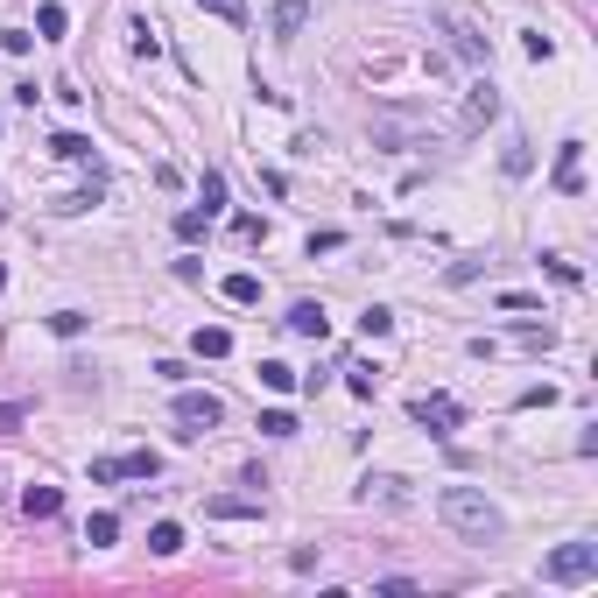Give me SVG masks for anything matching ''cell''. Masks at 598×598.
Instances as JSON below:
<instances>
[{
  "label": "cell",
  "instance_id": "6da1fadb",
  "mask_svg": "<svg viewBox=\"0 0 598 598\" xmlns=\"http://www.w3.org/2000/svg\"><path fill=\"white\" fill-rule=\"evenodd\" d=\"M436 514L451 521V535H464V543H500V507H493L479 486H444L436 493Z\"/></svg>",
  "mask_w": 598,
  "mask_h": 598
},
{
  "label": "cell",
  "instance_id": "7a4b0ae2",
  "mask_svg": "<svg viewBox=\"0 0 598 598\" xmlns=\"http://www.w3.org/2000/svg\"><path fill=\"white\" fill-rule=\"evenodd\" d=\"M549 584H592L598 577V543H563L556 556H543Z\"/></svg>",
  "mask_w": 598,
  "mask_h": 598
},
{
  "label": "cell",
  "instance_id": "3957f363",
  "mask_svg": "<svg viewBox=\"0 0 598 598\" xmlns=\"http://www.w3.org/2000/svg\"><path fill=\"white\" fill-rule=\"evenodd\" d=\"M176 423H184V436L218 430V423H225V402H218V394H204V387H184V394H176Z\"/></svg>",
  "mask_w": 598,
  "mask_h": 598
},
{
  "label": "cell",
  "instance_id": "277c9868",
  "mask_svg": "<svg viewBox=\"0 0 598 598\" xmlns=\"http://www.w3.org/2000/svg\"><path fill=\"white\" fill-rule=\"evenodd\" d=\"M408 415H415L430 436H451V430L464 423V408L451 402V394H415V402H408Z\"/></svg>",
  "mask_w": 598,
  "mask_h": 598
},
{
  "label": "cell",
  "instance_id": "5b68a950",
  "mask_svg": "<svg viewBox=\"0 0 598 598\" xmlns=\"http://www.w3.org/2000/svg\"><path fill=\"white\" fill-rule=\"evenodd\" d=\"M549 184H556L563 197L584 191V141H563V148H556V169H549Z\"/></svg>",
  "mask_w": 598,
  "mask_h": 598
},
{
  "label": "cell",
  "instance_id": "8992f818",
  "mask_svg": "<svg viewBox=\"0 0 598 598\" xmlns=\"http://www.w3.org/2000/svg\"><path fill=\"white\" fill-rule=\"evenodd\" d=\"M204 514L212 521H261V500H254V493H212Z\"/></svg>",
  "mask_w": 598,
  "mask_h": 598
},
{
  "label": "cell",
  "instance_id": "52a82bcc",
  "mask_svg": "<svg viewBox=\"0 0 598 598\" xmlns=\"http://www.w3.org/2000/svg\"><path fill=\"white\" fill-rule=\"evenodd\" d=\"M274 43H296L303 28H310V0H274Z\"/></svg>",
  "mask_w": 598,
  "mask_h": 598
},
{
  "label": "cell",
  "instance_id": "ba28073f",
  "mask_svg": "<svg viewBox=\"0 0 598 598\" xmlns=\"http://www.w3.org/2000/svg\"><path fill=\"white\" fill-rule=\"evenodd\" d=\"M493 113H500V99H493V85L479 78V85H472V92H464V135H479V127H486Z\"/></svg>",
  "mask_w": 598,
  "mask_h": 598
},
{
  "label": "cell",
  "instance_id": "9c48e42d",
  "mask_svg": "<svg viewBox=\"0 0 598 598\" xmlns=\"http://www.w3.org/2000/svg\"><path fill=\"white\" fill-rule=\"evenodd\" d=\"M359 500H366V507H402L408 479H359Z\"/></svg>",
  "mask_w": 598,
  "mask_h": 598
},
{
  "label": "cell",
  "instance_id": "30bf717a",
  "mask_svg": "<svg viewBox=\"0 0 598 598\" xmlns=\"http://www.w3.org/2000/svg\"><path fill=\"white\" fill-rule=\"evenodd\" d=\"M56 507H64V493H56V486H28L22 493V514L28 521H56Z\"/></svg>",
  "mask_w": 598,
  "mask_h": 598
},
{
  "label": "cell",
  "instance_id": "8fae6325",
  "mask_svg": "<svg viewBox=\"0 0 598 598\" xmlns=\"http://www.w3.org/2000/svg\"><path fill=\"white\" fill-rule=\"evenodd\" d=\"M289 331H296V338H324V303H296V310H289Z\"/></svg>",
  "mask_w": 598,
  "mask_h": 598
},
{
  "label": "cell",
  "instance_id": "7c38bea8",
  "mask_svg": "<svg viewBox=\"0 0 598 598\" xmlns=\"http://www.w3.org/2000/svg\"><path fill=\"white\" fill-rule=\"evenodd\" d=\"M191 345H197V359H225V353H233V331H225V324H197Z\"/></svg>",
  "mask_w": 598,
  "mask_h": 598
},
{
  "label": "cell",
  "instance_id": "4fadbf2b",
  "mask_svg": "<svg viewBox=\"0 0 598 598\" xmlns=\"http://www.w3.org/2000/svg\"><path fill=\"white\" fill-rule=\"evenodd\" d=\"M444 35H451V50H458L464 64H486V43H479V35H472L464 22H444Z\"/></svg>",
  "mask_w": 598,
  "mask_h": 598
},
{
  "label": "cell",
  "instance_id": "5bb4252c",
  "mask_svg": "<svg viewBox=\"0 0 598 598\" xmlns=\"http://www.w3.org/2000/svg\"><path fill=\"white\" fill-rule=\"evenodd\" d=\"M296 381H303V374L289 366V359H261V387H274V394H289Z\"/></svg>",
  "mask_w": 598,
  "mask_h": 598
},
{
  "label": "cell",
  "instance_id": "9a60e30c",
  "mask_svg": "<svg viewBox=\"0 0 598 598\" xmlns=\"http://www.w3.org/2000/svg\"><path fill=\"white\" fill-rule=\"evenodd\" d=\"M197 204H204V218L225 212V176H218V169H204V184H197Z\"/></svg>",
  "mask_w": 598,
  "mask_h": 598
},
{
  "label": "cell",
  "instance_id": "2e32d148",
  "mask_svg": "<svg viewBox=\"0 0 598 598\" xmlns=\"http://www.w3.org/2000/svg\"><path fill=\"white\" fill-rule=\"evenodd\" d=\"M50 155H56V163H92V141H85V135H56Z\"/></svg>",
  "mask_w": 598,
  "mask_h": 598
},
{
  "label": "cell",
  "instance_id": "e0dca14e",
  "mask_svg": "<svg viewBox=\"0 0 598 598\" xmlns=\"http://www.w3.org/2000/svg\"><path fill=\"white\" fill-rule=\"evenodd\" d=\"M225 303H261V274H225Z\"/></svg>",
  "mask_w": 598,
  "mask_h": 598
},
{
  "label": "cell",
  "instance_id": "ac0fdd59",
  "mask_svg": "<svg viewBox=\"0 0 598 598\" xmlns=\"http://www.w3.org/2000/svg\"><path fill=\"white\" fill-rule=\"evenodd\" d=\"M148 549H155V556H176V549H184V528H176V521H155V528H148Z\"/></svg>",
  "mask_w": 598,
  "mask_h": 598
},
{
  "label": "cell",
  "instance_id": "d6986e66",
  "mask_svg": "<svg viewBox=\"0 0 598 598\" xmlns=\"http://www.w3.org/2000/svg\"><path fill=\"white\" fill-rule=\"evenodd\" d=\"M113 535H120V514H92V521H85V543H92V549H106Z\"/></svg>",
  "mask_w": 598,
  "mask_h": 598
},
{
  "label": "cell",
  "instance_id": "ffe728a7",
  "mask_svg": "<svg viewBox=\"0 0 598 598\" xmlns=\"http://www.w3.org/2000/svg\"><path fill=\"white\" fill-rule=\"evenodd\" d=\"M345 387H353L359 402H374V387H381V374H374V366H345Z\"/></svg>",
  "mask_w": 598,
  "mask_h": 598
},
{
  "label": "cell",
  "instance_id": "44dd1931",
  "mask_svg": "<svg viewBox=\"0 0 598 598\" xmlns=\"http://www.w3.org/2000/svg\"><path fill=\"white\" fill-rule=\"evenodd\" d=\"M127 479V458H92V486H120Z\"/></svg>",
  "mask_w": 598,
  "mask_h": 598
},
{
  "label": "cell",
  "instance_id": "7402d4cb",
  "mask_svg": "<svg viewBox=\"0 0 598 598\" xmlns=\"http://www.w3.org/2000/svg\"><path fill=\"white\" fill-rule=\"evenodd\" d=\"M35 28H43V35H64V28H71V15H64L56 0H43V7H35Z\"/></svg>",
  "mask_w": 598,
  "mask_h": 598
},
{
  "label": "cell",
  "instance_id": "603a6c76",
  "mask_svg": "<svg viewBox=\"0 0 598 598\" xmlns=\"http://www.w3.org/2000/svg\"><path fill=\"white\" fill-rule=\"evenodd\" d=\"M359 331H366V338H387V331H394V310H381V303H374V310L359 317Z\"/></svg>",
  "mask_w": 598,
  "mask_h": 598
},
{
  "label": "cell",
  "instance_id": "cb8c5ba5",
  "mask_svg": "<svg viewBox=\"0 0 598 598\" xmlns=\"http://www.w3.org/2000/svg\"><path fill=\"white\" fill-rule=\"evenodd\" d=\"M514 338L528 345V353H549V345H556V331H549V324H521Z\"/></svg>",
  "mask_w": 598,
  "mask_h": 598
},
{
  "label": "cell",
  "instance_id": "d4e9b609",
  "mask_svg": "<svg viewBox=\"0 0 598 598\" xmlns=\"http://www.w3.org/2000/svg\"><path fill=\"white\" fill-rule=\"evenodd\" d=\"M261 436H296V415H289V408H268V415H261Z\"/></svg>",
  "mask_w": 598,
  "mask_h": 598
},
{
  "label": "cell",
  "instance_id": "484cf974",
  "mask_svg": "<svg viewBox=\"0 0 598 598\" xmlns=\"http://www.w3.org/2000/svg\"><path fill=\"white\" fill-rule=\"evenodd\" d=\"M155 472H163L155 451H127V479H155Z\"/></svg>",
  "mask_w": 598,
  "mask_h": 598
},
{
  "label": "cell",
  "instance_id": "4316f807",
  "mask_svg": "<svg viewBox=\"0 0 598 598\" xmlns=\"http://www.w3.org/2000/svg\"><path fill=\"white\" fill-rule=\"evenodd\" d=\"M500 169H507V176H528V169H535V155H528V141H514V148L500 155Z\"/></svg>",
  "mask_w": 598,
  "mask_h": 598
},
{
  "label": "cell",
  "instance_id": "83f0119b",
  "mask_svg": "<svg viewBox=\"0 0 598 598\" xmlns=\"http://www.w3.org/2000/svg\"><path fill=\"white\" fill-rule=\"evenodd\" d=\"M204 15H218V22H246V0H197Z\"/></svg>",
  "mask_w": 598,
  "mask_h": 598
},
{
  "label": "cell",
  "instance_id": "f1b7e54d",
  "mask_svg": "<svg viewBox=\"0 0 598 598\" xmlns=\"http://www.w3.org/2000/svg\"><path fill=\"white\" fill-rule=\"evenodd\" d=\"M204 225H212L204 212H176V240H204Z\"/></svg>",
  "mask_w": 598,
  "mask_h": 598
},
{
  "label": "cell",
  "instance_id": "f546056e",
  "mask_svg": "<svg viewBox=\"0 0 598 598\" xmlns=\"http://www.w3.org/2000/svg\"><path fill=\"white\" fill-rule=\"evenodd\" d=\"M50 331H56V338H78V331H85V310H56Z\"/></svg>",
  "mask_w": 598,
  "mask_h": 598
},
{
  "label": "cell",
  "instance_id": "4dcf8cb0",
  "mask_svg": "<svg viewBox=\"0 0 598 598\" xmlns=\"http://www.w3.org/2000/svg\"><path fill=\"white\" fill-rule=\"evenodd\" d=\"M521 50H528V56H535V64H549V50H556V43H549V35H543V28H528V35H521Z\"/></svg>",
  "mask_w": 598,
  "mask_h": 598
},
{
  "label": "cell",
  "instance_id": "1f68e13d",
  "mask_svg": "<svg viewBox=\"0 0 598 598\" xmlns=\"http://www.w3.org/2000/svg\"><path fill=\"white\" fill-rule=\"evenodd\" d=\"M155 50H163V35H155L148 22H135V56H155Z\"/></svg>",
  "mask_w": 598,
  "mask_h": 598
},
{
  "label": "cell",
  "instance_id": "d6a6232c",
  "mask_svg": "<svg viewBox=\"0 0 598 598\" xmlns=\"http://www.w3.org/2000/svg\"><path fill=\"white\" fill-rule=\"evenodd\" d=\"M22 423H28V408H22V402H0V436L22 430Z\"/></svg>",
  "mask_w": 598,
  "mask_h": 598
},
{
  "label": "cell",
  "instance_id": "836d02e7",
  "mask_svg": "<svg viewBox=\"0 0 598 598\" xmlns=\"http://www.w3.org/2000/svg\"><path fill=\"white\" fill-rule=\"evenodd\" d=\"M28 43H35L28 28H7V35H0V50H7V56H28Z\"/></svg>",
  "mask_w": 598,
  "mask_h": 598
},
{
  "label": "cell",
  "instance_id": "e575fe53",
  "mask_svg": "<svg viewBox=\"0 0 598 598\" xmlns=\"http://www.w3.org/2000/svg\"><path fill=\"white\" fill-rule=\"evenodd\" d=\"M0 289H7V268H0Z\"/></svg>",
  "mask_w": 598,
  "mask_h": 598
}]
</instances>
